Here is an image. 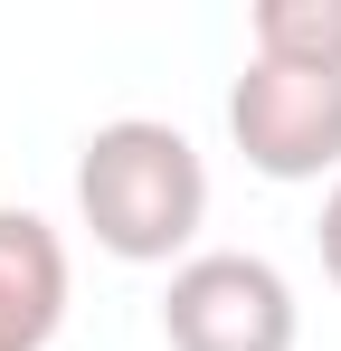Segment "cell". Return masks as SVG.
<instances>
[{
  "instance_id": "cell-1",
  "label": "cell",
  "mask_w": 341,
  "mask_h": 351,
  "mask_svg": "<svg viewBox=\"0 0 341 351\" xmlns=\"http://www.w3.org/2000/svg\"><path fill=\"white\" fill-rule=\"evenodd\" d=\"M76 219L123 266H180L209 219V162L162 114H114L76 152Z\"/></svg>"
},
{
  "instance_id": "cell-3",
  "label": "cell",
  "mask_w": 341,
  "mask_h": 351,
  "mask_svg": "<svg viewBox=\"0 0 341 351\" xmlns=\"http://www.w3.org/2000/svg\"><path fill=\"white\" fill-rule=\"evenodd\" d=\"M227 133H237L247 171H266V180L341 171V76H303V66L247 58V76L227 86Z\"/></svg>"
},
{
  "instance_id": "cell-5",
  "label": "cell",
  "mask_w": 341,
  "mask_h": 351,
  "mask_svg": "<svg viewBox=\"0 0 341 351\" xmlns=\"http://www.w3.org/2000/svg\"><path fill=\"white\" fill-rule=\"evenodd\" d=\"M247 48L266 66L341 76V0H256L247 10Z\"/></svg>"
},
{
  "instance_id": "cell-2",
  "label": "cell",
  "mask_w": 341,
  "mask_h": 351,
  "mask_svg": "<svg viewBox=\"0 0 341 351\" xmlns=\"http://www.w3.org/2000/svg\"><path fill=\"white\" fill-rule=\"evenodd\" d=\"M294 332H303V304L284 285V266L247 256V247H199L162 285L170 351H294Z\"/></svg>"
},
{
  "instance_id": "cell-6",
  "label": "cell",
  "mask_w": 341,
  "mask_h": 351,
  "mask_svg": "<svg viewBox=\"0 0 341 351\" xmlns=\"http://www.w3.org/2000/svg\"><path fill=\"white\" fill-rule=\"evenodd\" d=\"M313 237H323V276L341 285V180L323 190V228H313Z\"/></svg>"
},
{
  "instance_id": "cell-4",
  "label": "cell",
  "mask_w": 341,
  "mask_h": 351,
  "mask_svg": "<svg viewBox=\"0 0 341 351\" xmlns=\"http://www.w3.org/2000/svg\"><path fill=\"white\" fill-rule=\"evenodd\" d=\"M66 323V237L38 209H0V351H48Z\"/></svg>"
}]
</instances>
